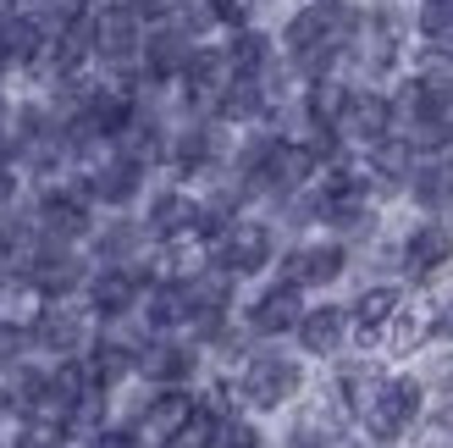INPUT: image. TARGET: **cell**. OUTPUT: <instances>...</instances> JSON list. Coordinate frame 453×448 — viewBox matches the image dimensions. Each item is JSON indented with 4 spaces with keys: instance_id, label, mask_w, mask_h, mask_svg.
<instances>
[{
    "instance_id": "obj_1",
    "label": "cell",
    "mask_w": 453,
    "mask_h": 448,
    "mask_svg": "<svg viewBox=\"0 0 453 448\" xmlns=\"http://www.w3.org/2000/svg\"><path fill=\"white\" fill-rule=\"evenodd\" d=\"M359 22H365V17H359L349 0H310V6L293 12V22L282 28V44H288V56L299 61L310 78H326L332 56L354 44Z\"/></svg>"
},
{
    "instance_id": "obj_2",
    "label": "cell",
    "mask_w": 453,
    "mask_h": 448,
    "mask_svg": "<svg viewBox=\"0 0 453 448\" xmlns=\"http://www.w3.org/2000/svg\"><path fill=\"white\" fill-rule=\"evenodd\" d=\"M299 382H304V371L293 360H282V354H255V360L238 371V398L249 410H282L288 398L299 393Z\"/></svg>"
},
{
    "instance_id": "obj_3",
    "label": "cell",
    "mask_w": 453,
    "mask_h": 448,
    "mask_svg": "<svg viewBox=\"0 0 453 448\" xmlns=\"http://www.w3.org/2000/svg\"><path fill=\"white\" fill-rule=\"evenodd\" d=\"M144 39H150V28L127 0H111V6L95 12V56L105 66H133L144 56Z\"/></svg>"
},
{
    "instance_id": "obj_4",
    "label": "cell",
    "mask_w": 453,
    "mask_h": 448,
    "mask_svg": "<svg viewBox=\"0 0 453 448\" xmlns=\"http://www.w3.org/2000/svg\"><path fill=\"white\" fill-rule=\"evenodd\" d=\"M415 415H420V382H415V376H388L359 421H365V432L376 443H393V437H403L415 427Z\"/></svg>"
},
{
    "instance_id": "obj_5",
    "label": "cell",
    "mask_w": 453,
    "mask_h": 448,
    "mask_svg": "<svg viewBox=\"0 0 453 448\" xmlns=\"http://www.w3.org/2000/svg\"><path fill=\"white\" fill-rule=\"evenodd\" d=\"M211 260L221 266L226 277H255L271 266V228L260 221H233L216 243H211Z\"/></svg>"
},
{
    "instance_id": "obj_6",
    "label": "cell",
    "mask_w": 453,
    "mask_h": 448,
    "mask_svg": "<svg viewBox=\"0 0 453 448\" xmlns=\"http://www.w3.org/2000/svg\"><path fill=\"white\" fill-rule=\"evenodd\" d=\"M95 228V211H88V189H44L39 194V233L50 243H73Z\"/></svg>"
},
{
    "instance_id": "obj_7",
    "label": "cell",
    "mask_w": 453,
    "mask_h": 448,
    "mask_svg": "<svg viewBox=\"0 0 453 448\" xmlns=\"http://www.w3.org/2000/svg\"><path fill=\"white\" fill-rule=\"evenodd\" d=\"M83 189H88V199H100V205H127V199L144 189V161L117 144L105 161H95V172L83 177Z\"/></svg>"
},
{
    "instance_id": "obj_8",
    "label": "cell",
    "mask_w": 453,
    "mask_h": 448,
    "mask_svg": "<svg viewBox=\"0 0 453 448\" xmlns=\"http://www.w3.org/2000/svg\"><path fill=\"white\" fill-rule=\"evenodd\" d=\"M398 117H410L415 127H437L453 122V78L442 73H420L398 89Z\"/></svg>"
},
{
    "instance_id": "obj_9",
    "label": "cell",
    "mask_w": 453,
    "mask_h": 448,
    "mask_svg": "<svg viewBox=\"0 0 453 448\" xmlns=\"http://www.w3.org/2000/svg\"><path fill=\"white\" fill-rule=\"evenodd\" d=\"M22 277H28V288L34 294H44V299H61V294H73L78 288V260H73V250L66 243H44V250H34L28 260H22Z\"/></svg>"
},
{
    "instance_id": "obj_10",
    "label": "cell",
    "mask_w": 453,
    "mask_h": 448,
    "mask_svg": "<svg viewBox=\"0 0 453 448\" xmlns=\"http://www.w3.org/2000/svg\"><path fill=\"white\" fill-rule=\"evenodd\" d=\"M343 266H349V255L337 250V243H299V250L282 260V282H293V288H326V282H337Z\"/></svg>"
},
{
    "instance_id": "obj_11",
    "label": "cell",
    "mask_w": 453,
    "mask_h": 448,
    "mask_svg": "<svg viewBox=\"0 0 453 448\" xmlns=\"http://www.w3.org/2000/svg\"><path fill=\"white\" fill-rule=\"evenodd\" d=\"M194 393H183V388H161L150 398V410H144V437L150 443H183V432H188V421H194Z\"/></svg>"
},
{
    "instance_id": "obj_12",
    "label": "cell",
    "mask_w": 453,
    "mask_h": 448,
    "mask_svg": "<svg viewBox=\"0 0 453 448\" xmlns=\"http://www.w3.org/2000/svg\"><path fill=\"white\" fill-rule=\"evenodd\" d=\"M150 233L172 243V238H199V199H188L183 189H166V194H155L150 199Z\"/></svg>"
},
{
    "instance_id": "obj_13",
    "label": "cell",
    "mask_w": 453,
    "mask_h": 448,
    "mask_svg": "<svg viewBox=\"0 0 453 448\" xmlns=\"http://www.w3.org/2000/svg\"><path fill=\"white\" fill-rule=\"evenodd\" d=\"M393 100H381V95H349V111H343V122H337V133L343 139H359V144H376V139H388L393 133Z\"/></svg>"
},
{
    "instance_id": "obj_14",
    "label": "cell",
    "mask_w": 453,
    "mask_h": 448,
    "mask_svg": "<svg viewBox=\"0 0 453 448\" xmlns=\"http://www.w3.org/2000/svg\"><path fill=\"white\" fill-rule=\"evenodd\" d=\"M144 294V277L127 272V266H105V272L88 282V305L100 310V316H127L133 305H139Z\"/></svg>"
},
{
    "instance_id": "obj_15",
    "label": "cell",
    "mask_w": 453,
    "mask_h": 448,
    "mask_svg": "<svg viewBox=\"0 0 453 448\" xmlns=\"http://www.w3.org/2000/svg\"><path fill=\"white\" fill-rule=\"evenodd\" d=\"M299 321H304V305H299V288L293 282L265 288V294L249 305V327L255 332H293Z\"/></svg>"
},
{
    "instance_id": "obj_16",
    "label": "cell",
    "mask_w": 453,
    "mask_h": 448,
    "mask_svg": "<svg viewBox=\"0 0 453 448\" xmlns=\"http://www.w3.org/2000/svg\"><path fill=\"white\" fill-rule=\"evenodd\" d=\"M448 260H453V238L442 228H432V221L403 238V272H410V277H432V272H442Z\"/></svg>"
},
{
    "instance_id": "obj_17",
    "label": "cell",
    "mask_w": 453,
    "mask_h": 448,
    "mask_svg": "<svg viewBox=\"0 0 453 448\" xmlns=\"http://www.w3.org/2000/svg\"><path fill=\"white\" fill-rule=\"evenodd\" d=\"M403 310L398 299V288H365L354 305V332H359V344H381V332L393 327V316Z\"/></svg>"
},
{
    "instance_id": "obj_18",
    "label": "cell",
    "mask_w": 453,
    "mask_h": 448,
    "mask_svg": "<svg viewBox=\"0 0 453 448\" xmlns=\"http://www.w3.org/2000/svg\"><path fill=\"white\" fill-rule=\"evenodd\" d=\"M139 366H144V376L150 382H161V388H177V382H188V371H194V349L188 344H172V338H161L150 354H139Z\"/></svg>"
},
{
    "instance_id": "obj_19",
    "label": "cell",
    "mask_w": 453,
    "mask_h": 448,
    "mask_svg": "<svg viewBox=\"0 0 453 448\" xmlns=\"http://www.w3.org/2000/svg\"><path fill=\"white\" fill-rule=\"evenodd\" d=\"M343 332H349V316L343 310H304V321H299V344L310 354H337V344H343Z\"/></svg>"
},
{
    "instance_id": "obj_20",
    "label": "cell",
    "mask_w": 453,
    "mask_h": 448,
    "mask_svg": "<svg viewBox=\"0 0 453 448\" xmlns=\"http://www.w3.org/2000/svg\"><path fill=\"white\" fill-rule=\"evenodd\" d=\"M133 366H139V354H133L127 344H117V338L95 344V354H88V376H95V388H100V393H105V388H117Z\"/></svg>"
},
{
    "instance_id": "obj_21",
    "label": "cell",
    "mask_w": 453,
    "mask_h": 448,
    "mask_svg": "<svg viewBox=\"0 0 453 448\" xmlns=\"http://www.w3.org/2000/svg\"><path fill=\"white\" fill-rule=\"evenodd\" d=\"M226 61H233L238 78H265V61H271V39L255 28H238L233 44H226Z\"/></svg>"
},
{
    "instance_id": "obj_22",
    "label": "cell",
    "mask_w": 453,
    "mask_h": 448,
    "mask_svg": "<svg viewBox=\"0 0 453 448\" xmlns=\"http://www.w3.org/2000/svg\"><path fill=\"white\" fill-rule=\"evenodd\" d=\"M34 344L39 349H56V354H66L78 344V321L66 316V310H44V316L34 321Z\"/></svg>"
},
{
    "instance_id": "obj_23",
    "label": "cell",
    "mask_w": 453,
    "mask_h": 448,
    "mask_svg": "<svg viewBox=\"0 0 453 448\" xmlns=\"http://www.w3.org/2000/svg\"><path fill=\"white\" fill-rule=\"evenodd\" d=\"M376 388H381V376L365 371V366H349L343 376H337V393H343V405H349L354 415H365V405L376 398Z\"/></svg>"
},
{
    "instance_id": "obj_24",
    "label": "cell",
    "mask_w": 453,
    "mask_h": 448,
    "mask_svg": "<svg viewBox=\"0 0 453 448\" xmlns=\"http://www.w3.org/2000/svg\"><path fill=\"white\" fill-rule=\"evenodd\" d=\"M172 161H177V172H199V166H211V133H205V127H188L183 139H177Z\"/></svg>"
},
{
    "instance_id": "obj_25",
    "label": "cell",
    "mask_w": 453,
    "mask_h": 448,
    "mask_svg": "<svg viewBox=\"0 0 453 448\" xmlns=\"http://www.w3.org/2000/svg\"><path fill=\"white\" fill-rule=\"evenodd\" d=\"M66 443V427H56V421H39V415H28L17 427V437H12V448H61Z\"/></svg>"
},
{
    "instance_id": "obj_26",
    "label": "cell",
    "mask_w": 453,
    "mask_h": 448,
    "mask_svg": "<svg viewBox=\"0 0 453 448\" xmlns=\"http://www.w3.org/2000/svg\"><path fill=\"white\" fill-rule=\"evenodd\" d=\"M216 427H221V415L199 405V410H194V421H188V432H183V443H177V448H216Z\"/></svg>"
},
{
    "instance_id": "obj_27",
    "label": "cell",
    "mask_w": 453,
    "mask_h": 448,
    "mask_svg": "<svg viewBox=\"0 0 453 448\" xmlns=\"http://www.w3.org/2000/svg\"><path fill=\"white\" fill-rule=\"evenodd\" d=\"M216 448H260V432L249 427L243 415H221V427H216Z\"/></svg>"
},
{
    "instance_id": "obj_28",
    "label": "cell",
    "mask_w": 453,
    "mask_h": 448,
    "mask_svg": "<svg viewBox=\"0 0 453 448\" xmlns=\"http://www.w3.org/2000/svg\"><path fill=\"white\" fill-rule=\"evenodd\" d=\"M95 448H144V432H133V427H105L95 437Z\"/></svg>"
},
{
    "instance_id": "obj_29",
    "label": "cell",
    "mask_w": 453,
    "mask_h": 448,
    "mask_svg": "<svg viewBox=\"0 0 453 448\" xmlns=\"http://www.w3.org/2000/svg\"><path fill=\"white\" fill-rule=\"evenodd\" d=\"M17 354H22V332L0 321V371H6V366H17Z\"/></svg>"
},
{
    "instance_id": "obj_30",
    "label": "cell",
    "mask_w": 453,
    "mask_h": 448,
    "mask_svg": "<svg viewBox=\"0 0 453 448\" xmlns=\"http://www.w3.org/2000/svg\"><path fill=\"white\" fill-rule=\"evenodd\" d=\"M6 266H17V233L0 228V272H6Z\"/></svg>"
},
{
    "instance_id": "obj_31",
    "label": "cell",
    "mask_w": 453,
    "mask_h": 448,
    "mask_svg": "<svg viewBox=\"0 0 453 448\" xmlns=\"http://www.w3.org/2000/svg\"><path fill=\"white\" fill-rule=\"evenodd\" d=\"M12 194H17V177H12V166H6V161H0V205H6Z\"/></svg>"
},
{
    "instance_id": "obj_32",
    "label": "cell",
    "mask_w": 453,
    "mask_h": 448,
    "mask_svg": "<svg viewBox=\"0 0 453 448\" xmlns=\"http://www.w3.org/2000/svg\"><path fill=\"white\" fill-rule=\"evenodd\" d=\"M0 133H6V100H0Z\"/></svg>"
},
{
    "instance_id": "obj_33",
    "label": "cell",
    "mask_w": 453,
    "mask_h": 448,
    "mask_svg": "<svg viewBox=\"0 0 453 448\" xmlns=\"http://www.w3.org/2000/svg\"><path fill=\"white\" fill-rule=\"evenodd\" d=\"M448 332H453V316H448Z\"/></svg>"
}]
</instances>
